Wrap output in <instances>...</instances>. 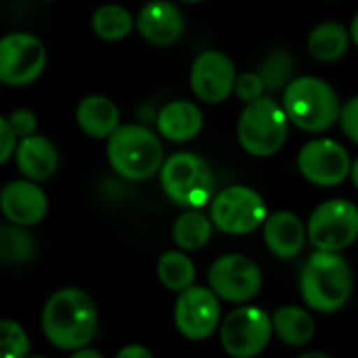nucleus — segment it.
<instances>
[{
	"mask_svg": "<svg viewBox=\"0 0 358 358\" xmlns=\"http://www.w3.org/2000/svg\"><path fill=\"white\" fill-rule=\"evenodd\" d=\"M266 92V86L262 82V78L258 76V71H245L241 76H237V82H235V94L239 96V101H243L245 105L248 103H254L258 99H262Z\"/></svg>",
	"mask_w": 358,
	"mask_h": 358,
	"instance_id": "29",
	"label": "nucleus"
},
{
	"mask_svg": "<svg viewBox=\"0 0 358 358\" xmlns=\"http://www.w3.org/2000/svg\"><path fill=\"white\" fill-rule=\"evenodd\" d=\"M46 65L44 44L25 31L6 34L0 40V80L6 86H27Z\"/></svg>",
	"mask_w": 358,
	"mask_h": 358,
	"instance_id": "10",
	"label": "nucleus"
},
{
	"mask_svg": "<svg viewBox=\"0 0 358 358\" xmlns=\"http://www.w3.org/2000/svg\"><path fill=\"white\" fill-rule=\"evenodd\" d=\"M115 358H153V355L141 344H130V346H124Z\"/></svg>",
	"mask_w": 358,
	"mask_h": 358,
	"instance_id": "33",
	"label": "nucleus"
},
{
	"mask_svg": "<svg viewBox=\"0 0 358 358\" xmlns=\"http://www.w3.org/2000/svg\"><path fill=\"white\" fill-rule=\"evenodd\" d=\"M185 2H201V0H185Z\"/></svg>",
	"mask_w": 358,
	"mask_h": 358,
	"instance_id": "38",
	"label": "nucleus"
},
{
	"mask_svg": "<svg viewBox=\"0 0 358 358\" xmlns=\"http://www.w3.org/2000/svg\"><path fill=\"white\" fill-rule=\"evenodd\" d=\"M76 122L90 138H109L120 128L117 105L101 94L84 96L76 109Z\"/></svg>",
	"mask_w": 358,
	"mask_h": 358,
	"instance_id": "20",
	"label": "nucleus"
},
{
	"mask_svg": "<svg viewBox=\"0 0 358 358\" xmlns=\"http://www.w3.org/2000/svg\"><path fill=\"white\" fill-rule=\"evenodd\" d=\"M134 17L120 4H103L92 15V31L107 42L124 40L134 29Z\"/></svg>",
	"mask_w": 358,
	"mask_h": 358,
	"instance_id": "24",
	"label": "nucleus"
},
{
	"mask_svg": "<svg viewBox=\"0 0 358 358\" xmlns=\"http://www.w3.org/2000/svg\"><path fill=\"white\" fill-rule=\"evenodd\" d=\"M71 358H103L96 350H92V348H82V350H76Z\"/></svg>",
	"mask_w": 358,
	"mask_h": 358,
	"instance_id": "34",
	"label": "nucleus"
},
{
	"mask_svg": "<svg viewBox=\"0 0 358 358\" xmlns=\"http://www.w3.org/2000/svg\"><path fill=\"white\" fill-rule=\"evenodd\" d=\"M210 218L214 227L229 235H248L266 222V203L262 195L250 187L235 185L222 189L212 199Z\"/></svg>",
	"mask_w": 358,
	"mask_h": 358,
	"instance_id": "7",
	"label": "nucleus"
},
{
	"mask_svg": "<svg viewBox=\"0 0 358 358\" xmlns=\"http://www.w3.org/2000/svg\"><path fill=\"white\" fill-rule=\"evenodd\" d=\"M29 358H46V357H29Z\"/></svg>",
	"mask_w": 358,
	"mask_h": 358,
	"instance_id": "39",
	"label": "nucleus"
},
{
	"mask_svg": "<svg viewBox=\"0 0 358 358\" xmlns=\"http://www.w3.org/2000/svg\"><path fill=\"white\" fill-rule=\"evenodd\" d=\"M298 358H331L329 355H325V352H306V355H302V357Z\"/></svg>",
	"mask_w": 358,
	"mask_h": 358,
	"instance_id": "37",
	"label": "nucleus"
},
{
	"mask_svg": "<svg viewBox=\"0 0 358 358\" xmlns=\"http://www.w3.org/2000/svg\"><path fill=\"white\" fill-rule=\"evenodd\" d=\"M306 229L317 250L342 252L358 239V208L346 199H329L310 214Z\"/></svg>",
	"mask_w": 358,
	"mask_h": 358,
	"instance_id": "8",
	"label": "nucleus"
},
{
	"mask_svg": "<svg viewBox=\"0 0 358 358\" xmlns=\"http://www.w3.org/2000/svg\"><path fill=\"white\" fill-rule=\"evenodd\" d=\"M298 170L317 187H338L350 176L352 162L338 141L315 138L302 147L298 155Z\"/></svg>",
	"mask_w": 358,
	"mask_h": 358,
	"instance_id": "12",
	"label": "nucleus"
},
{
	"mask_svg": "<svg viewBox=\"0 0 358 358\" xmlns=\"http://www.w3.org/2000/svg\"><path fill=\"white\" fill-rule=\"evenodd\" d=\"M289 117L277 101L262 96L248 103L237 122L239 145L254 157H268L281 151L287 141Z\"/></svg>",
	"mask_w": 358,
	"mask_h": 358,
	"instance_id": "5",
	"label": "nucleus"
},
{
	"mask_svg": "<svg viewBox=\"0 0 358 358\" xmlns=\"http://www.w3.org/2000/svg\"><path fill=\"white\" fill-rule=\"evenodd\" d=\"M273 329L287 346H306L315 338V321L300 306H281L273 315Z\"/></svg>",
	"mask_w": 358,
	"mask_h": 358,
	"instance_id": "22",
	"label": "nucleus"
},
{
	"mask_svg": "<svg viewBox=\"0 0 358 358\" xmlns=\"http://www.w3.org/2000/svg\"><path fill=\"white\" fill-rule=\"evenodd\" d=\"M237 69L229 55L222 50L201 52L191 67V88L193 94L210 105L222 103L235 92Z\"/></svg>",
	"mask_w": 358,
	"mask_h": 358,
	"instance_id": "13",
	"label": "nucleus"
},
{
	"mask_svg": "<svg viewBox=\"0 0 358 358\" xmlns=\"http://www.w3.org/2000/svg\"><path fill=\"white\" fill-rule=\"evenodd\" d=\"M262 227H264V243L277 258L292 260L302 252L308 229L294 212H275L266 218Z\"/></svg>",
	"mask_w": 358,
	"mask_h": 358,
	"instance_id": "17",
	"label": "nucleus"
},
{
	"mask_svg": "<svg viewBox=\"0 0 358 358\" xmlns=\"http://www.w3.org/2000/svg\"><path fill=\"white\" fill-rule=\"evenodd\" d=\"M350 36H352V40H355V44L358 46V15L352 19V25H350Z\"/></svg>",
	"mask_w": 358,
	"mask_h": 358,
	"instance_id": "35",
	"label": "nucleus"
},
{
	"mask_svg": "<svg viewBox=\"0 0 358 358\" xmlns=\"http://www.w3.org/2000/svg\"><path fill=\"white\" fill-rule=\"evenodd\" d=\"M283 109L289 122L306 132H325L342 115L336 90L315 76L296 78L283 90Z\"/></svg>",
	"mask_w": 358,
	"mask_h": 358,
	"instance_id": "4",
	"label": "nucleus"
},
{
	"mask_svg": "<svg viewBox=\"0 0 358 358\" xmlns=\"http://www.w3.org/2000/svg\"><path fill=\"white\" fill-rule=\"evenodd\" d=\"M36 256L34 237L19 224H4L0 229V258L6 266H23Z\"/></svg>",
	"mask_w": 358,
	"mask_h": 358,
	"instance_id": "25",
	"label": "nucleus"
},
{
	"mask_svg": "<svg viewBox=\"0 0 358 358\" xmlns=\"http://www.w3.org/2000/svg\"><path fill=\"white\" fill-rule=\"evenodd\" d=\"M107 159L126 180H147L164 166V147L155 132L145 126H120L107 138Z\"/></svg>",
	"mask_w": 358,
	"mask_h": 358,
	"instance_id": "3",
	"label": "nucleus"
},
{
	"mask_svg": "<svg viewBox=\"0 0 358 358\" xmlns=\"http://www.w3.org/2000/svg\"><path fill=\"white\" fill-rule=\"evenodd\" d=\"M0 208L8 222L31 227L46 216L48 199L34 180H13L2 189Z\"/></svg>",
	"mask_w": 358,
	"mask_h": 358,
	"instance_id": "16",
	"label": "nucleus"
},
{
	"mask_svg": "<svg viewBox=\"0 0 358 358\" xmlns=\"http://www.w3.org/2000/svg\"><path fill=\"white\" fill-rule=\"evenodd\" d=\"M212 292L235 304L254 300L262 289V273L254 260L241 254H227L218 258L208 273Z\"/></svg>",
	"mask_w": 358,
	"mask_h": 358,
	"instance_id": "11",
	"label": "nucleus"
},
{
	"mask_svg": "<svg viewBox=\"0 0 358 358\" xmlns=\"http://www.w3.org/2000/svg\"><path fill=\"white\" fill-rule=\"evenodd\" d=\"M159 180L164 193L178 206L189 210L203 208L214 195V172L206 159L195 153H174L170 155L162 170Z\"/></svg>",
	"mask_w": 358,
	"mask_h": 358,
	"instance_id": "6",
	"label": "nucleus"
},
{
	"mask_svg": "<svg viewBox=\"0 0 358 358\" xmlns=\"http://www.w3.org/2000/svg\"><path fill=\"white\" fill-rule=\"evenodd\" d=\"M220 321L218 296L206 287H189L180 292L174 306V323L187 340L210 338Z\"/></svg>",
	"mask_w": 358,
	"mask_h": 358,
	"instance_id": "14",
	"label": "nucleus"
},
{
	"mask_svg": "<svg viewBox=\"0 0 358 358\" xmlns=\"http://www.w3.org/2000/svg\"><path fill=\"white\" fill-rule=\"evenodd\" d=\"M273 331V317L262 308L241 306L224 319L220 342L229 357L254 358L268 346Z\"/></svg>",
	"mask_w": 358,
	"mask_h": 358,
	"instance_id": "9",
	"label": "nucleus"
},
{
	"mask_svg": "<svg viewBox=\"0 0 358 358\" xmlns=\"http://www.w3.org/2000/svg\"><path fill=\"white\" fill-rule=\"evenodd\" d=\"M350 176H352V182H355V187L358 189V157L352 162V172H350Z\"/></svg>",
	"mask_w": 358,
	"mask_h": 358,
	"instance_id": "36",
	"label": "nucleus"
},
{
	"mask_svg": "<svg viewBox=\"0 0 358 358\" xmlns=\"http://www.w3.org/2000/svg\"><path fill=\"white\" fill-rule=\"evenodd\" d=\"M99 325V313L92 298L78 289L65 287L48 298L42 310V329L46 340L59 350L86 348Z\"/></svg>",
	"mask_w": 358,
	"mask_h": 358,
	"instance_id": "1",
	"label": "nucleus"
},
{
	"mask_svg": "<svg viewBox=\"0 0 358 358\" xmlns=\"http://www.w3.org/2000/svg\"><path fill=\"white\" fill-rule=\"evenodd\" d=\"M294 71H296V59L285 48L271 50L258 65V76L262 78L268 92L285 90L296 80Z\"/></svg>",
	"mask_w": 358,
	"mask_h": 358,
	"instance_id": "26",
	"label": "nucleus"
},
{
	"mask_svg": "<svg viewBox=\"0 0 358 358\" xmlns=\"http://www.w3.org/2000/svg\"><path fill=\"white\" fill-rule=\"evenodd\" d=\"M212 224L214 222L199 210H187L176 218L172 227V237L180 250L195 252V250H201L210 241Z\"/></svg>",
	"mask_w": 358,
	"mask_h": 358,
	"instance_id": "23",
	"label": "nucleus"
},
{
	"mask_svg": "<svg viewBox=\"0 0 358 358\" xmlns=\"http://www.w3.org/2000/svg\"><path fill=\"white\" fill-rule=\"evenodd\" d=\"M203 128V113L191 101H172L157 113V130L172 143L193 141Z\"/></svg>",
	"mask_w": 358,
	"mask_h": 358,
	"instance_id": "19",
	"label": "nucleus"
},
{
	"mask_svg": "<svg viewBox=\"0 0 358 358\" xmlns=\"http://www.w3.org/2000/svg\"><path fill=\"white\" fill-rule=\"evenodd\" d=\"M350 31L336 21H325L317 25L308 36V50L321 63H334L348 52Z\"/></svg>",
	"mask_w": 358,
	"mask_h": 358,
	"instance_id": "21",
	"label": "nucleus"
},
{
	"mask_svg": "<svg viewBox=\"0 0 358 358\" xmlns=\"http://www.w3.org/2000/svg\"><path fill=\"white\" fill-rule=\"evenodd\" d=\"M0 346L2 358H27L29 355V338L23 327L10 319L0 321Z\"/></svg>",
	"mask_w": 358,
	"mask_h": 358,
	"instance_id": "28",
	"label": "nucleus"
},
{
	"mask_svg": "<svg viewBox=\"0 0 358 358\" xmlns=\"http://www.w3.org/2000/svg\"><path fill=\"white\" fill-rule=\"evenodd\" d=\"M42 2H50V0H42Z\"/></svg>",
	"mask_w": 358,
	"mask_h": 358,
	"instance_id": "40",
	"label": "nucleus"
},
{
	"mask_svg": "<svg viewBox=\"0 0 358 358\" xmlns=\"http://www.w3.org/2000/svg\"><path fill=\"white\" fill-rule=\"evenodd\" d=\"M157 277L159 281L172 292H185L193 287L195 281V266L191 258L182 252H166L157 262Z\"/></svg>",
	"mask_w": 358,
	"mask_h": 358,
	"instance_id": "27",
	"label": "nucleus"
},
{
	"mask_svg": "<svg viewBox=\"0 0 358 358\" xmlns=\"http://www.w3.org/2000/svg\"><path fill=\"white\" fill-rule=\"evenodd\" d=\"M17 134H15V130L10 128V124H8V120L6 117H2L0 120V164H6L15 153H17Z\"/></svg>",
	"mask_w": 358,
	"mask_h": 358,
	"instance_id": "32",
	"label": "nucleus"
},
{
	"mask_svg": "<svg viewBox=\"0 0 358 358\" xmlns=\"http://www.w3.org/2000/svg\"><path fill=\"white\" fill-rule=\"evenodd\" d=\"M15 157H17L19 172L27 180H34V182L48 180L59 168L57 147L46 136H40V134L21 138Z\"/></svg>",
	"mask_w": 358,
	"mask_h": 358,
	"instance_id": "18",
	"label": "nucleus"
},
{
	"mask_svg": "<svg viewBox=\"0 0 358 358\" xmlns=\"http://www.w3.org/2000/svg\"><path fill=\"white\" fill-rule=\"evenodd\" d=\"M10 128L15 130V134L19 138H27L31 134H36V128H38V120H36V113L29 111V109H15L10 115H6Z\"/></svg>",
	"mask_w": 358,
	"mask_h": 358,
	"instance_id": "30",
	"label": "nucleus"
},
{
	"mask_svg": "<svg viewBox=\"0 0 358 358\" xmlns=\"http://www.w3.org/2000/svg\"><path fill=\"white\" fill-rule=\"evenodd\" d=\"M352 271L340 252L313 254L300 273V292L308 308L317 313H338L352 296Z\"/></svg>",
	"mask_w": 358,
	"mask_h": 358,
	"instance_id": "2",
	"label": "nucleus"
},
{
	"mask_svg": "<svg viewBox=\"0 0 358 358\" xmlns=\"http://www.w3.org/2000/svg\"><path fill=\"white\" fill-rule=\"evenodd\" d=\"M340 124L344 134L358 145V96L350 99L344 107H342V115H340Z\"/></svg>",
	"mask_w": 358,
	"mask_h": 358,
	"instance_id": "31",
	"label": "nucleus"
},
{
	"mask_svg": "<svg viewBox=\"0 0 358 358\" xmlns=\"http://www.w3.org/2000/svg\"><path fill=\"white\" fill-rule=\"evenodd\" d=\"M136 29L147 42L155 46H170L180 40L185 31V17L170 0H149L136 17Z\"/></svg>",
	"mask_w": 358,
	"mask_h": 358,
	"instance_id": "15",
	"label": "nucleus"
}]
</instances>
